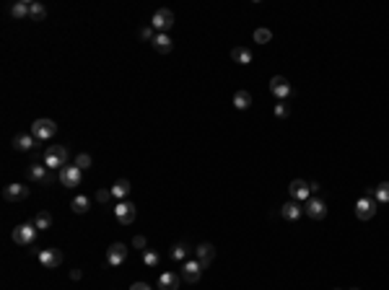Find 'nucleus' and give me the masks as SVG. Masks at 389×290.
Listing matches in <instances>:
<instances>
[{
  "instance_id": "f257e3e1",
  "label": "nucleus",
  "mask_w": 389,
  "mask_h": 290,
  "mask_svg": "<svg viewBox=\"0 0 389 290\" xmlns=\"http://www.w3.org/2000/svg\"><path fill=\"white\" fill-rule=\"evenodd\" d=\"M68 163V148L65 145H50L47 150H45V166L47 169H62V166Z\"/></svg>"
},
{
  "instance_id": "f03ea898",
  "label": "nucleus",
  "mask_w": 389,
  "mask_h": 290,
  "mask_svg": "<svg viewBox=\"0 0 389 290\" xmlns=\"http://www.w3.org/2000/svg\"><path fill=\"white\" fill-rule=\"evenodd\" d=\"M36 233H39V228L34 226V223H24V226H16L13 228V241L16 243H21V246H31L34 241H36Z\"/></svg>"
},
{
  "instance_id": "7ed1b4c3",
  "label": "nucleus",
  "mask_w": 389,
  "mask_h": 290,
  "mask_svg": "<svg viewBox=\"0 0 389 290\" xmlns=\"http://www.w3.org/2000/svg\"><path fill=\"white\" fill-rule=\"evenodd\" d=\"M150 26L156 29V34H166L171 26H174V13L169 8H161V11H156L153 18H150Z\"/></svg>"
},
{
  "instance_id": "20e7f679",
  "label": "nucleus",
  "mask_w": 389,
  "mask_h": 290,
  "mask_svg": "<svg viewBox=\"0 0 389 290\" xmlns=\"http://www.w3.org/2000/svg\"><path fill=\"white\" fill-rule=\"evenodd\" d=\"M55 132H57V124L52 119H36L31 124V135L36 140H50V138H55Z\"/></svg>"
},
{
  "instance_id": "39448f33",
  "label": "nucleus",
  "mask_w": 389,
  "mask_h": 290,
  "mask_svg": "<svg viewBox=\"0 0 389 290\" xmlns=\"http://www.w3.org/2000/svg\"><path fill=\"white\" fill-rule=\"evenodd\" d=\"M304 213L311 220H322V218H327V205H325L322 197H309L306 205H304Z\"/></svg>"
},
{
  "instance_id": "423d86ee",
  "label": "nucleus",
  "mask_w": 389,
  "mask_h": 290,
  "mask_svg": "<svg viewBox=\"0 0 389 290\" xmlns=\"http://www.w3.org/2000/svg\"><path fill=\"white\" fill-rule=\"evenodd\" d=\"M57 176H60V184L70 189V187H78V184H81V176H83V171L78 169V166H62Z\"/></svg>"
},
{
  "instance_id": "0eeeda50",
  "label": "nucleus",
  "mask_w": 389,
  "mask_h": 290,
  "mask_svg": "<svg viewBox=\"0 0 389 290\" xmlns=\"http://www.w3.org/2000/svg\"><path fill=\"white\" fill-rule=\"evenodd\" d=\"M135 213H138V210H135L133 202H125V199H122V202L114 205V218L120 220L122 226H130V223L135 220Z\"/></svg>"
},
{
  "instance_id": "6e6552de",
  "label": "nucleus",
  "mask_w": 389,
  "mask_h": 290,
  "mask_svg": "<svg viewBox=\"0 0 389 290\" xmlns=\"http://www.w3.org/2000/svg\"><path fill=\"white\" fill-rule=\"evenodd\" d=\"M36 257H39V262H42V267H47V270H57L62 264V252L60 249H42Z\"/></svg>"
},
{
  "instance_id": "1a4fd4ad",
  "label": "nucleus",
  "mask_w": 389,
  "mask_h": 290,
  "mask_svg": "<svg viewBox=\"0 0 389 290\" xmlns=\"http://www.w3.org/2000/svg\"><path fill=\"white\" fill-rule=\"evenodd\" d=\"M125 259H127V246H125V243L117 241V243H112V246L106 249V262H109L112 267H120Z\"/></svg>"
},
{
  "instance_id": "9d476101",
  "label": "nucleus",
  "mask_w": 389,
  "mask_h": 290,
  "mask_svg": "<svg viewBox=\"0 0 389 290\" xmlns=\"http://www.w3.org/2000/svg\"><path fill=\"white\" fill-rule=\"evenodd\" d=\"M270 91L275 94L280 101H286V99L291 96V83H288L283 75H272V78H270Z\"/></svg>"
},
{
  "instance_id": "9b49d317",
  "label": "nucleus",
  "mask_w": 389,
  "mask_h": 290,
  "mask_svg": "<svg viewBox=\"0 0 389 290\" xmlns=\"http://www.w3.org/2000/svg\"><path fill=\"white\" fill-rule=\"evenodd\" d=\"M200 275H203V264H200L198 259H189V262H184V267H182V280H184V282L194 285V282L200 280Z\"/></svg>"
},
{
  "instance_id": "f8f14e48",
  "label": "nucleus",
  "mask_w": 389,
  "mask_h": 290,
  "mask_svg": "<svg viewBox=\"0 0 389 290\" xmlns=\"http://www.w3.org/2000/svg\"><path fill=\"white\" fill-rule=\"evenodd\" d=\"M356 215H358L361 220H371V218L376 215V199L361 197V199L356 202Z\"/></svg>"
},
{
  "instance_id": "ddd939ff",
  "label": "nucleus",
  "mask_w": 389,
  "mask_h": 290,
  "mask_svg": "<svg viewBox=\"0 0 389 290\" xmlns=\"http://www.w3.org/2000/svg\"><path fill=\"white\" fill-rule=\"evenodd\" d=\"M29 176H31L34 182H39V184H52V182H55V174H50L47 166H39V163H34L31 169H29Z\"/></svg>"
},
{
  "instance_id": "4468645a",
  "label": "nucleus",
  "mask_w": 389,
  "mask_h": 290,
  "mask_svg": "<svg viewBox=\"0 0 389 290\" xmlns=\"http://www.w3.org/2000/svg\"><path fill=\"white\" fill-rule=\"evenodd\" d=\"M288 192H291V197H293V199L306 202V199H309V194H311V187H309L304 179H293V182H291V187H288Z\"/></svg>"
},
{
  "instance_id": "2eb2a0df",
  "label": "nucleus",
  "mask_w": 389,
  "mask_h": 290,
  "mask_svg": "<svg viewBox=\"0 0 389 290\" xmlns=\"http://www.w3.org/2000/svg\"><path fill=\"white\" fill-rule=\"evenodd\" d=\"M194 254H198V262H200L203 270H205V267L215 259V246H213V243H200L198 249H194Z\"/></svg>"
},
{
  "instance_id": "dca6fc26",
  "label": "nucleus",
  "mask_w": 389,
  "mask_h": 290,
  "mask_svg": "<svg viewBox=\"0 0 389 290\" xmlns=\"http://www.w3.org/2000/svg\"><path fill=\"white\" fill-rule=\"evenodd\" d=\"M3 197H6L8 202L26 199V197H29V187H24V184H8V187L3 189Z\"/></svg>"
},
{
  "instance_id": "f3484780",
  "label": "nucleus",
  "mask_w": 389,
  "mask_h": 290,
  "mask_svg": "<svg viewBox=\"0 0 389 290\" xmlns=\"http://www.w3.org/2000/svg\"><path fill=\"white\" fill-rule=\"evenodd\" d=\"M179 275L177 272H164V275H159V287L161 290H179Z\"/></svg>"
},
{
  "instance_id": "a211bd4d",
  "label": "nucleus",
  "mask_w": 389,
  "mask_h": 290,
  "mask_svg": "<svg viewBox=\"0 0 389 290\" xmlns=\"http://www.w3.org/2000/svg\"><path fill=\"white\" fill-rule=\"evenodd\" d=\"M171 39H169V34H156V39H153V50L159 52V55H169L171 52Z\"/></svg>"
},
{
  "instance_id": "6ab92c4d",
  "label": "nucleus",
  "mask_w": 389,
  "mask_h": 290,
  "mask_svg": "<svg viewBox=\"0 0 389 290\" xmlns=\"http://www.w3.org/2000/svg\"><path fill=\"white\" fill-rule=\"evenodd\" d=\"M280 213H283V218H286V220H298V218L304 215V207H301L298 202H286Z\"/></svg>"
},
{
  "instance_id": "aec40b11",
  "label": "nucleus",
  "mask_w": 389,
  "mask_h": 290,
  "mask_svg": "<svg viewBox=\"0 0 389 290\" xmlns=\"http://www.w3.org/2000/svg\"><path fill=\"white\" fill-rule=\"evenodd\" d=\"M127 194H130V182H127V179H117L114 187H112V197H117V199L122 202Z\"/></svg>"
},
{
  "instance_id": "412c9836",
  "label": "nucleus",
  "mask_w": 389,
  "mask_h": 290,
  "mask_svg": "<svg viewBox=\"0 0 389 290\" xmlns=\"http://www.w3.org/2000/svg\"><path fill=\"white\" fill-rule=\"evenodd\" d=\"M29 11H31V3H26V0H16V3L11 6V16L13 18H29Z\"/></svg>"
},
{
  "instance_id": "4be33fe9",
  "label": "nucleus",
  "mask_w": 389,
  "mask_h": 290,
  "mask_svg": "<svg viewBox=\"0 0 389 290\" xmlns=\"http://www.w3.org/2000/svg\"><path fill=\"white\" fill-rule=\"evenodd\" d=\"M231 57H233V62H239V65H249V62H252V52H249L247 47H233V50H231Z\"/></svg>"
},
{
  "instance_id": "5701e85b",
  "label": "nucleus",
  "mask_w": 389,
  "mask_h": 290,
  "mask_svg": "<svg viewBox=\"0 0 389 290\" xmlns=\"http://www.w3.org/2000/svg\"><path fill=\"white\" fill-rule=\"evenodd\" d=\"M233 106L236 109H249L252 106V94L249 91H236L233 94Z\"/></svg>"
},
{
  "instance_id": "b1692460",
  "label": "nucleus",
  "mask_w": 389,
  "mask_h": 290,
  "mask_svg": "<svg viewBox=\"0 0 389 290\" xmlns=\"http://www.w3.org/2000/svg\"><path fill=\"white\" fill-rule=\"evenodd\" d=\"M34 140H36V138H34L31 132H29V135H16V138H13V145H16V150H31V148H34Z\"/></svg>"
},
{
  "instance_id": "393cba45",
  "label": "nucleus",
  "mask_w": 389,
  "mask_h": 290,
  "mask_svg": "<svg viewBox=\"0 0 389 290\" xmlns=\"http://www.w3.org/2000/svg\"><path fill=\"white\" fill-rule=\"evenodd\" d=\"M89 197H83V194H78L73 202H70V207H73V213H78V215H83V213H89Z\"/></svg>"
},
{
  "instance_id": "a878e982",
  "label": "nucleus",
  "mask_w": 389,
  "mask_h": 290,
  "mask_svg": "<svg viewBox=\"0 0 389 290\" xmlns=\"http://www.w3.org/2000/svg\"><path fill=\"white\" fill-rule=\"evenodd\" d=\"M34 226H36L39 231H47V228H52V215H50V213H36Z\"/></svg>"
},
{
  "instance_id": "bb28decb",
  "label": "nucleus",
  "mask_w": 389,
  "mask_h": 290,
  "mask_svg": "<svg viewBox=\"0 0 389 290\" xmlns=\"http://www.w3.org/2000/svg\"><path fill=\"white\" fill-rule=\"evenodd\" d=\"M45 16H47V8H45L42 3H31L29 18H34V21H45Z\"/></svg>"
},
{
  "instance_id": "cd10ccee",
  "label": "nucleus",
  "mask_w": 389,
  "mask_h": 290,
  "mask_svg": "<svg viewBox=\"0 0 389 290\" xmlns=\"http://www.w3.org/2000/svg\"><path fill=\"white\" fill-rule=\"evenodd\" d=\"M187 254H189V246H187V243H174V249H171V259L182 262V259H187Z\"/></svg>"
},
{
  "instance_id": "c85d7f7f",
  "label": "nucleus",
  "mask_w": 389,
  "mask_h": 290,
  "mask_svg": "<svg viewBox=\"0 0 389 290\" xmlns=\"http://www.w3.org/2000/svg\"><path fill=\"white\" fill-rule=\"evenodd\" d=\"M91 155L89 153H78V158H75V166H78V169H81V171H86V169H91Z\"/></svg>"
},
{
  "instance_id": "c756f323",
  "label": "nucleus",
  "mask_w": 389,
  "mask_h": 290,
  "mask_svg": "<svg viewBox=\"0 0 389 290\" xmlns=\"http://www.w3.org/2000/svg\"><path fill=\"white\" fill-rule=\"evenodd\" d=\"M376 202H389V182H381L376 187Z\"/></svg>"
},
{
  "instance_id": "7c9ffc66",
  "label": "nucleus",
  "mask_w": 389,
  "mask_h": 290,
  "mask_svg": "<svg viewBox=\"0 0 389 290\" xmlns=\"http://www.w3.org/2000/svg\"><path fill=\"white\" fill-rule=\"evenodd\" d=\"M270 39H272V31H270V29H257V31H254V41H260V44H267Z\"/></svg>"
},
{
  "instance_id": "2f4dec72",
  "label": "nucleus",
  "mask_w": 389,
  "mask_h": 290,
  "mask_svg": "<svg viewBox=\"0 0 389 290\" xmlns=\"http://www.w3.org/2000/svg\"><path fill=\"white\" fill-rule=\"evenodd\" d=\"M138 34H140L143 41H150V44H153V39H156V29H153V26H140Z\"/></svg>"
},
{
  "instance_id": "473e14b6",
  "label": "nucleus",
  "mask_w": 389,
  "mask_h": 290,
  "mask_svg": "<svg viewBox=\"0 0 389 290\" xmlns=\"http://www.w3.org/2000/svg\"><path fill=\"white\" fill-rule=\"evenodd\" d=\"M143 264L150 267V270L159 267V254H156V252H145V254H143Z\"/></svg>"
},
{
  "instance_id": "72a5a7b5",
  "label": "nucleus",
  "mask_w": 389,
  "mask_h": 290,
  "mask_svg": "<svg viewBox=\"0 0 389 290\" xmlns=\"http://www.w3.org/2000/svg\"><path fill=\"white\" fill-rule=\"evenodd\" d=\"M109 197H112V189H99V192H96V199H99V202H109Z\"/></svg>"
},
{
  "instance_id": "f704fd0d",
  "label": "nucleus",
  "mask_w": 389,
  "mask_h": 290,
  "mask_svg": "<svg viewBox=\"0 0 389 290\" xmlns=\"http://www.w3.org/2000/svg\"><path fill=\"white\" fill-rule=\"evenodd\" d=\"M288 111H291V109H288L286 104H275V114H278V117H288Z\"/></svg>"
},
{
  "instance_id": "c9c22d12",
  "label": "nucleus",
  "mask_w": 389,
  "mask_h": 290,
  "mask_svg": "<svg viewBox=\"0 0 389 290\" xmlns=\"http://www.w3.org/2000/svg\"><path fill=\"white\" fill-rule=\"evenodd\" d=\"M133 246H135V249H145V238H143V236H135V238H133Z\"/></svg>"
},
{
  "instance_id": "e433bc0d",
  "label": "nucleus",
  "mask_w": 389,
  "mask_h": 290,
  "mask_svg": "<svg viewBox=\"0 0 389 290\" xmlns=\"http://www.w3.org/2000/svg\"><path fill=\"white\" fill-rule=\"evenodd\" d=\"M130 290H150V287H148L145 282H133V287H130Z\"/></svg>"
},
{
  "instance_id": "4c0bfd02",
  "label": "nucleus",
  "mask_w": 389,
  "mask_h": 290,
  "mask_svg": "<svg viewBox=\"0 0 389 290\" xmlns=\"http://www.w3.org/2000/svg\"><path fill=\"white\" fill-rule=\"evenodd\" d=\"M81 277H83L81 270H73V272H70V280H81Z\"/></svg>"
},
{
  "instance_id": "58836bf2",
  "label": "nucleus",
  "mask_w": 389,
  "mask_h": 290,
  "mask_svg": "<svg viewBox=\"0 0 389 290\" xmlns=\"http://www.w3.org/2000/svg\"><path fill=\"white\" fill-rule=\"evenodd\" d=\"M350 290H358V287H350Z\"/></svg>"
}]
</instances>
